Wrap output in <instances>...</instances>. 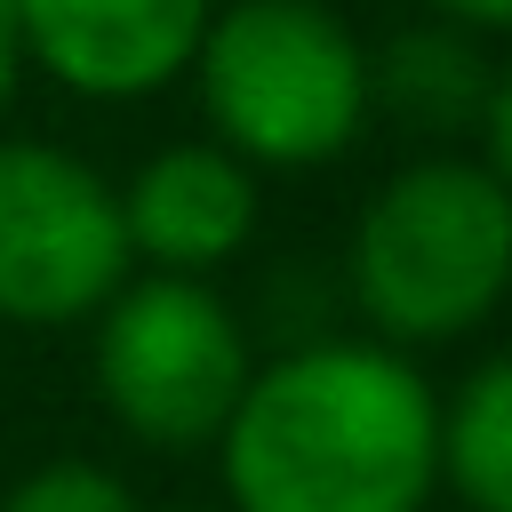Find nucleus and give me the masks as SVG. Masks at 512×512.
Listing matches in <instances>:
<instances>
[{
    "label": "nucleus",
    "instance_id": "1a4fd4ad",
    "mask_svg": "<svg viewBox=\"0 0 512 512\" xmlns=\"http://www.w3.org/2000/svg\"><path fill=\"white\" fill-rule=\"evenodd\" d=\"M440 480L464 512H512V352H488L440 400Z\"/></svg>",
    "mask_w": 512,
    "mask_h": 512
},
{
    "label": "nucleus",
    "instance_id": "f8f14e48",
    "mask_svg": "<svg viewBox=\"0 0 512 512\" xmlns=\"http://www.w3.org/2000/svg\"><path fill=\"white\" fill-rule=\"evenodd\" d=\"M432 24H456V32H512V0H424Z\"/></svg>",
    "mask_w": 512,
    "mask_h": 512
},
{
    "label": "nucleus",
    "instance_id": "423d86ee",
    "mask_svg": "<svg viewBox=\"0 0 512 512\" xmlns=\"http://www.w3.org/2000/svg\"><path fill=\"white\" fill-rule=\"evenodd\" d=\"M216 0H16V48L32 72L88 104H128L192 72Z\"/></svg>",
    "mask_w": 512,
    "mask_h": 512
},
{
    "label": "nucleus",
    "instance_id": "ddd939ff",
    "mask_svg": "<svg viewBox=\"0 0 512 512\" xmlns=\"http://www.w3.org/2000/svg\"><path fill=\"white\" fill-rule=\"evenodd\" d=\"M16 80H24V48H16V24H0V120L16 104Z\"/></svg>",
    "mask_w": 512,
    "mask_h": 512
},
{
    "label": "nucleus",
    "instance_id": "4468645a",
    "mask_svg": "<svg viewBox=\"0 0 512 512\" xmlns=\"http://www.w3.org/2000/svg\"><path fill=\"white\" fill-rule=\"evenodd\" d=\"M0 24H16V0H0Z\"/></svg>",
    "mask_w": 512,
    "mask_h": 512
},
{
    "label": "nucleus",
    "instance_id": "9b49d317",
    "mask_svg": "<svg viewBox=\"0 0 512 512\" xmlns=\"http://www.w3.org/2000/svg\"><path fill=\"white\" fill-rule=\"evenodd\" d=\"M480 168L512 192V64H496V80H488V104H480Z\"/></svg>",
    "mask_w": 512,
    "mask_h": 512
},
{
    "label": "nucleus",
    "instance_id": "9d476101",
    "mask_svg": "<svg viewBox=\"0 0 512 512\" xmlns=\"http://www.w3.org/2000/svg\"><path fill=\"white\" fill-rule=\"evenodd\" d=\"M0 512H144V504L128 496V480L112 464H96V456H48V464H32L0 496Z\"/></svg>",
    "mask_w": 512,
    "mask_h": 512
},
{
    "label": "nucleus",
    "instance_id": "0eeeda50",
    "mask_svg": "<svg viewBox=\"0 0 512 512\" xmlns=\"http://www.w3.org/2000/svg\"><path fill=\"white\" fill-rule=\"evenodd\" d=\"M120 224L128 256L152 272L208 280L256 240V168H240L224 144H160L128 184H120Z\"/></svg>",
    "mask_w": 512,
    "mask_h": 512
},
{
    "label": "nucleus",
    "instance_id": "20e7f679",
    "mask_svg": "<svg viewBox=\"0 0 512 512\" xmlns=\"http://www.w3.org/2000/svg\"><path fill=\"white\" fill-rule=\"evenodd\" d=\"M96 400L144 448H216L256 352L240 312L184 272H128L96 312Z\"/></svg>",
    "mask_w": 512,
    "mask_h": 512
},
{
    "label": "nucleus",
    "instance_id": "f03ea898",
    "mask_svg": "<svg viewBox=\"0 0 512 512\" xmlns=\"http://www.w3.org/2000/svg\"><path fill=\"white\" fill-rule=\"evenodd\" d=\"M352 304L376 344H456L512 288V192L456 152L392 168L352 224L344 248Z\"/></svg>",
    "mask_w": 512,
    "mask_h": 512
},
{
    "label": "nucleus",
    "instance_id": "6e6552de",
    "mask_svg": "<svg viewBox=\"0 0 512 512\" xmlns=\"http://www.w3.org/2000/svg\"><path fill=\"white\" fill-rule=\"evenodd\" d=\"M488 80L496 72L480 64L472 32H456V24H408L400 40H384V56H368V104H384L392 120L432 128V136L480 128Z\"/></svg>",
    "mask_w": 512,
    "mask_h": 512
},
{
    "label": "nucleus",
    "instance_id": "39448f33",
    "mask_svg": "<svg viewBox=\"0 0 512 512\" xmlns=\"http://www.w3.org/2000/svg\"><path fill=\"white\" fill-rule=\"evenodd\" d=\"M136 272L120 184L40 136H0V320L64 328L96 320Z\"/></svg>",
    "mask_w": 512,
    "mask_h": 512
},
{
    "label": "nucleus",
    "instance_id": "7ed1b4c3",
    "mask_svg": "<svg viewBox=\"0 0 512 512\" xmlns=\"http://www.w3.org/2000/svg\"><path fill=\"white\" fill-rule=\"evenodd\" d=\"M208 144L240 168H320L368 128V40L328 0H232L192 56Z\"/></svg>",
    "mask_w": 512,
    "mask_h": 512
},
{
    "label": "nucleus",
    "instance_id": "f257e3e1",
    "mask_svg": "<svg viewBox=\"0 0 512 512\" xmlns=\"http://www.w3.org/2000/svg\"><path fill=\"white\" fill-rule=\"evenodd\" d=\"M232 512H424L440 488V392L376 336L256 360L216 432Z\"/></svg>",
    "mask_w": 512,
    "mask_h": 512
},
{
    "label": "nucleus",
    "instance_id": "2eb2a0df",
    "mask_svg": "<svg viewBox=\"0 0 512 512\" xmlns=\"http://www.w3.org/2000/svg\"><path fill=\"white\" fill-rule=\"evenodd\" d=\"M192 512H232V504H192Z\"/></svg>",
    "mask_w": 512,
    "mask_h": 512
}]
</instances>
